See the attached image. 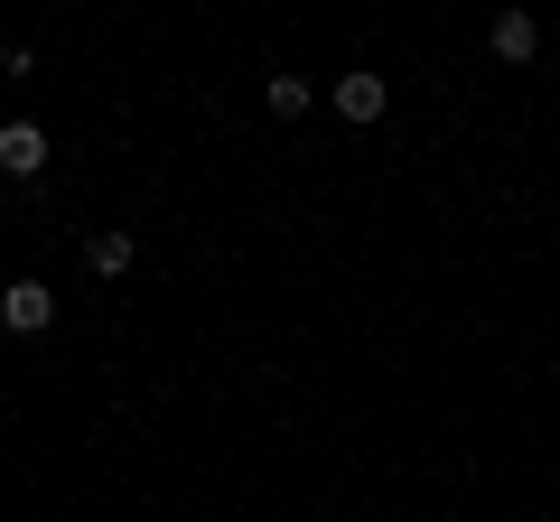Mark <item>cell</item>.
Listing matches in <instances>:
<instances>
[{
    "label": "cell",
    "instance_id": "7a4b0ae2",
    "mask_svg": "<svg viewBox=\"0 0 560 522\" xmlns=\"http://www.w3.org/2000/svg\"><path fill=\"white\" fill-rule=\"evenodd\" d=\"M38 168H47V131H38V121H0V178H38Z\"/></svg>",
    "mask_w": 560,
    "mask_h": 522
},
{
    "label": "cell",
    "instance_id": "277c9868",
    "mask_svg": "<svg viewBox=\"0 0 560 522\" xmlns=\"http://www.w3.org/2000/svg\"><path fill=\"white\" fill-rule=\"evenodd\" d=\"M337 112H346V121H383V112H393V84L355 66V75H337Z\"/></svg>",
    "mask_w": 560,
    "mask_h": 522
},
{
    "label": "cell",
    "instance_id": "3957f363",
    "mask_svg": "<svg viewBox=\"0 0 560 522\" xmlns=\"http://www.w3.org/2000/svg\"><path fill=\"white\" fill-rule=\"evenodd\" d=\"M486 47H495L504 66H533L541 57V20H533V10H504V20L486 28Z\"/></svg>",
    "mask_w": 560,
    "mask_h": 522
},
{
    "label": "cell",
    "instance_id": "6da1fadb",
    "mask_svg": "<svg viewBox=\"0 0 560 522\" xmlns=\"http://www.w3.org/2000/svg\"><path fill=\"white\" fill-rule=\"evenodd\" d=\"M0 327H10V336H47V327H57V289L47 281H10L0 289Z\"/></svg>",
    "mask_w": 560,
    "mask_h": 522
},
{
    "label": "cell",
    "instance_id": "5b68a950",
    "mask_svg": "<svg viewBox=\"0 0 560 522\" xmlns=\"http://www.w3.org/2000/svg\"><path fill=\"white\" fill-rule=\"evenodd\" d=\"M131 261H140V242L121 234V224H103V234H84V271H94V281H121Z\"/></svg>",
    "mask_w": 560,
    "mask_h": 522
},
{
    "label": "cell",
    "instance_id": "8992f818",
    "mask_svg": "<svg viewBox=\"0 0 560 522\" xmlns=\"http://www.w3.org/2000/svg\"><path fill=\"white\" fill-rule=\"evenodd\" d=\"M308 103H318V84H308V75H271V112L280 121H300Z\"/></svg>",
    "mask_w": 560,
    "mask_h": 522
}]
</instances>
